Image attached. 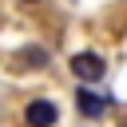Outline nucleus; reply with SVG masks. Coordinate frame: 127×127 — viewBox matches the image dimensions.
Wrapping results in <instances>:
<instances>
[{"mask_svg": "<svg viewBox=\"0 0 127 127\" xmlns=\"http://www.w3.org/2000/svg\"><path fill=\"white\" fill-rule=\"evenodd\" d=\"M75 107H79V115H83V119H99V115L107 111V99H103V95H95V91H91V83H83V87L75 91Z\"/></svg>", "mask_w": 127, "mask_h": 127, "instance_id": "3", "label": "nucleus"}, {"mask_svg": "<svg viewBox=\"0 0 127 127\" xmlns=\"http://www.w3.org/2000/svg\"><path fill=\"white\" fill-rule=\"evenodd\" d=\"M56 119H60V107L52 99H32L24 107V123L28 127H56Z\"/></svg>", "mask_w": 127, "mask_h": 127, "instance_id": "2", "label": "nucleus"}, {"mask_svg": "<svg viewBox=\"0 0 127 127\" xmlns=\"http://www.w3.org/2000/svg\"><path fill=\"white\" fill-rule=\"evenodd\" d=\"M28 4H36V0H28Z\"/></svg>", "mask_w": 127, "mask_h": 127, "instance_id": "5", "label": "nucleus"}, {"mask_svg": "<svg viewBox=\"0 0 127 127\" xmlns=\"http://www.w3.org/2000/svg\"><path fill=\"white\" fill-rule=\"evenodd\" d=\"M103 71H107V64H103V56H95V52H79V56L71 60V75H75L79 83H99Z\"/></svg>", "mask_w": 127, "mask_h": 127, "instance_id": "1", "label": "nucleus"}, {"mask_svg": "<svg viewBox=\"0 0 127 127\" xmlns=\"http://www.w3.org/2000/svg\"><path fill=\"white\" fill-rule=\"evenodd\" d=\"M20 60H24L28 67H44V64H48V52H44V48H24Z\"/></svg>", "mask_w": 127, "mask_h": 127, "instance_id": "4", "label": "nucleus"}]
</instances>
